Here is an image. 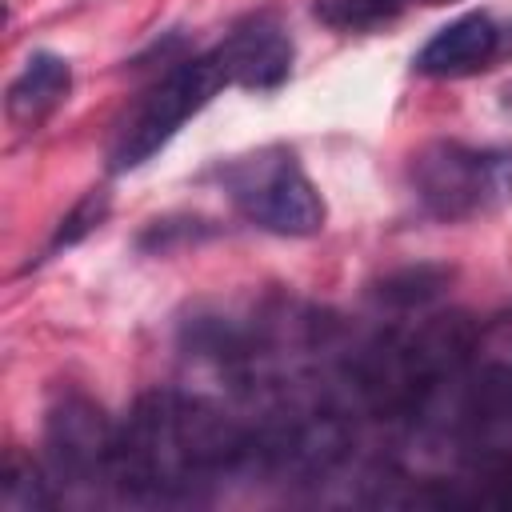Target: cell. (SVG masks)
<instances>
[{"mask_svg":"<svg viewBox=\"0 0 512 512\" xmlns=\"http://www.w3.org/2000/svg\"><path fill=\"white\" fill-rule=\"evenodd\" d=\"M248 460H256V432L204 396L156 388L116 424L112 488L132 504L200 500Z\"/></svg>","mask_w":512,"mask_h":512,"instance_id":"6da1fadb","label":"cell"},{"mask_svg":"<svg viewBox=\"0 0 512 512\" xmlns=\"http://www.w3.org/2000/svg\"><path fill=\"white\" fill-rule=\"evenodd\" d=\"M220 88H228V76L216 60V52L180 60L164 80H156L140 104L132 108V116L124 120V128L116 132L112 144V172H132L144 160H152L188 116H196Z\"/></svg>","mask_w":512,"mask_h":512,"instance_id":"5b68a950","label":"cell"},{"mask_svg":"<svg viewBox=\"0 0 512 512\" xmlns=\"http://www.w3.org/2000/svg\"><path fill=\"white\" fill-rule=\"evenodd\" d=\"M104 212H108V196L104 192H88L64 220H60V232H56V240H52V248H68V244H76L80 236H88L100 220H104Z\"/></svg>","mask_w":512,"mask_h":512,"instance_id":"7c38bea8","label":"cell"},{"mask_svg":"<svg viewBox=\"0 0 512 512\" xmlns=\"http://www.w3.org/2000/svg\"><path fill=\"white\" fill-rule=\"evenodd\" d=\"M52 480L24 456V452H8L4 456V472H0V508L8 512H36V508H52Z\"/></svg>","mask_w":512,"mask_h":512,"instance_id":"30bf717a","label":"cell"},{"mask_svg":"<svg viewBox=\"0 0 512 512\" xmlns=\"http://www.w3.org/2000/svg\"><path fill=\"white\" fill-rule=\"evenodd\" d=\"M440 272H432V268H412V272H404V276H392L380 292L388 296V300H396V304H420V300H428V296H436L440 292Z\"/></svg>","mask_w":512,"mask_h":512,"instance_id":"4fadbf2b","label":"cell"},{"mask_svg":"<svg viewBox=\"0 0 512 512\" xmlns=\"http://www.w3.org/2000/svg\"><path fill=\"white\" fill-rule=\"evenodd\" d=\"M500 52V28L492 24L488 12H464L452 24L436 28L432 40L416 52V72L452 80V76H472L492 64Z\"/></svg>","mask_w":512,"mask_h":512,"instance_id":"ba28073f","label":"cell"},{"mask_svg":"<svg viewBox=\"0 0 512 512\" xmlns=\"http://www.w3.org/2000/svg\"><path fill=\"white\" fill-rule=\"evenodd\" d=\"M212 52L228 84L240 88H276L292 68V40L272 16H252L236 24Z\"/></svg>","mask_w":512,"mask_h":512,"instance_id":"52a82bcc","label":"cell"},{"mask_svg":"<svg viewBox=\"0 0 512 512\" xmlns=\"http://www.w3.org/2000/svg\"><path fill=\"white\" fill-rule=\"evenodd\" d=\"M400 0H316V12L336 28H368L388 20Z\"/></svg>","mask_w":512,"mask_h":512,"instance_id":"8fae6325","label":"cell"},{"mask_svg":"<svg viewBox=\"0 0 512 512\" xmlns=\"http://www.w3.org/2000/svg\"><path fill=\"white\" fill-rule=\"evenodd\" d=\"M44 448L52 480L68 488H112L116 424L84 392H60L44 420Z\"/></svg>","mask_w":512,"mask_h":512,"instance_id":"8992f818","label":"cell"},{"mask_svg":"<svg viewBox=\"0 0 512 512\" xmlns=\"http://www.w3.org/2000/svg\"><path fill=\"white\" fill-rule=\"evenodd\" d=\"M224 192L236 212L276 236H316L328 208L288 148H260L224 172Z\"/></svg>","mask_w":512,"mask_h":512,"instance_id":"277c9868","label":"cell"},{"mask_svg":"<svg viewBox=\"0 0 512 512\" xmlns=\"http://www.w3.org/2000/svg\"><path fill=\"white\" fill-rule=\"evenodd\" d=\"M72 92V68L64 56L56 52H32L20 68V76L8 84V96H4V112L16 128L32 132L40 128Z\"/></svg>","mask_w":512,"mask_h":512,"instance_id":"9c48e42d","label":"cell"},{"mask_svg":"<svg viewBox=\"0 0 512 512\" xmlns=\"http://www.w3.org/2000/svg\"><path fill=\"white\" fill-rule=\"evenodd\" d=\"M472 352L476 328L456 312L428 316L412 328H388L356 356V392L380 420L424 416L444 384L460 380Z\"/></svg>","mask_w":512,"mask_h":512,"instance_id":"7a4b0ae2","label":"cell"},{"mask_svg":"<svg viewBox=\"0 0 512 512\" xmlns=\"http://www.w3.org/2000/svg\"><path fill=\"white\" fill-rule=\"evenodd\" d=\"M412 188L440 220L480 216L512 196V144L472 148L460 140H436L412 156Z\"/></svg>","mask_w":512,"mask_h":512,"instance_id":"3957f363","label":"cell"}]
</instances>
